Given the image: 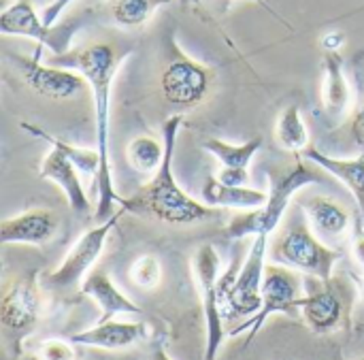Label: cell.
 Here are the masks:
<instances>
[{
    "label": "cell",
    "mask_w": 364,
    "mask_h": 360,
    "mask_svg": "<svg viewBox=\"0 0 364 360\" xmlns=\"http://www.w3.org/2000/svg\"><path fill=\"white\" fill-rule=\"evenodd\" d=\"M303 297V280L299 271L284 267V265H267L264 280H262V307L256 316L247 318L245 324L230 331L232 337L239 333H247L245 348L256 339V335L262 331L267 320L275 314H294L299 309V301Z\"/></svg>",
    "instance_id": "cell-5"
},
{
    "label": "cell",
    "mask_w": 364,
    "mask_h": 360,
    "mask_svg": "<svg viewBox=\"0 0 364 360\" xmlns=\"http://www.w3.org/2000/svg\"><path fill=\"white\" fill-rule=\"evenodd\" d=\"M299 312L303 314L307 327L320 335L337 331L343 322V301L331 284H322V288L303 295L299 301Z\"/></svg>",
    "instance_id": "cell-16"
},
{
    "label": "cell",
    "mask_w": 364,
    "mask_h": 360,
    "mask_svg": "<svg viewBox=\"0 0 364 360\" xmlns=\"http://www.w3.org/2000/svg\"><path fill=\"white\" fill-rule=\"evenodd\" d=\"M75 0H51L47 6H45V11H43V21H45V26H55L58 23V19H60V15L68 9V4H73Z\"/></svg>",
    "instance_id": "cell-31"
},
{
    "label": "cell",
    "mask_w": 364,
    "mask_h": 360,
    "mask_svg": "<svg viewBox=\"0 0 364 360\" xmlns=\"http://www.w3.org/2000/svg\"><path fill=\"white\" fill-rule=\"evenodd\" d=\"M38 314H41L38 271H28L4 290L0 301V322L4 331L19 342L36 327Z\"/></svg>",
    "instance_id": "cell-11"
},
{
    "label": "cell",
    "mask_w": 364,
    "mask_h": 360,
    "mask_svg": "<svg viewBox=\"0 0 364 360\" xmlns=\"http://www.w3.org/2000/svg\"><path fill=\"white\" fill-rule=\"evenodd\" d=\"M275 139L286 152H292V154H303L311 145L309 128L303 120L299 105H290L282 109L275 122Z\"/></svg>",
    "instance_id": "cell-23"
},
{
    "label": "cell",
    "mask_w": 364,
    "mask_h": 360,
    "mask_svg": "<svg viewBox=\"0 0 364 360\" xmlns=\"http://www.w3.org/2000/svg\"><path fill=\"white\" fill-rule=\"evenodd\" d=\"M79 23L73 19L62 26H45L43 15L34 11L28 0H17L0 13V32L4 36H26L38 43V47H49L55 55H64Z\"/></svg>",
    "instance_id": "cell-8"
},
{
    "label": "cell",
    "mask_w": 364,
    "mask_h": 360,
    "mask_svg": "<svg viewBox=\"0 0 364 360\" xmlns=\"http://www.w3.org/2000/svg\"><path fill=\"white\" fill-rule=\"evenodd\" d=\"M154 360H173V359L164 352V348H156V352H154Z\"/></svg>",
    "instance_id": "cell-34"
},
{
    "label": "cell",
    "mask_w": 364,
    "mask_h": 360,
    "mask_svg": "<svg viewBox=\"0 0 364 360\" xmlns=\"http://www.w3.org/2000/svg\"><path fill=\"white\" fill-rule=\"evenodd\" d=\"M215 177L222 181V184H228V186H247L250 184V173L247 169H232V166H222Z\"/></svg>",
    "instance_id": "cell-30"
},
{
    "label": "cell",
    "mask_w": 364,
    "mask_h": 360,
    "mask_svg": "<svg viewBox=\"0 0 364 360\" xmlns=\"http://www.w3.org/2000/svg\"><path fill=\"white\" fill-rule=\"evenodd\" d=\"M324 83H322V102L331 117H343L352 107V88L346 77L343 58L337 51L324 53Z\"/></svg>",
    "instance_id": "cell-20"
},
{
    "label": "cell",
    "mask_w": 364,
    "mask_h": 360,
    "mask_svg": "<svg viewBox=\"0 0 364 360\" xmlns=\"http://www.w3.org/2000/svg\"><path fill=\"white\" fill-rule=\"evenodd\" d=\"M303 158L343 181L356 198H364V152H360V156L356 158H335L324 154L316 145H309L303 152Z\"/></svg>",
    "instance_id": "cell-21"
},
{
    "label": "cell",
    "mask_w": 364,
    "mask_h": 360,
    "mask_svg": "<svg viewBox=\"0 0 364 360\" xmlns=\"http://www.w3.org/2000/svg\"><path fill=\"white\" fill-rule=\"evenodd\" d=\"M262 147V137L250 139L245 143H228L222 139H205L203 149L209 152L222 166H232V169H247L256 154Z\"/></svg>",
    "instance_id": "cell-24"
},
{
    "label": "cell",
    "mask_w": 364,
    "mask_h": 360,
    "mask_svg": "<svg viewBox=\"0 0 364 360\" xmlns=\"http://www.w3.org/2000/svg\"><path fill=\"white\" fill-rule=\"evenodd\" d=\"M203 203L213 209H260L269 201V192L250 186H228L215 175H209L200 190Z\"/></svg>",
    "instance_id": "cell-19"
},
{
    "label": "cell",
    "mask_w": 364,
    "mask_h": 360,
    "mask_svg": "<svg viewBox=\"0 0 364 360\" xmlns=\"http://www.w3.org/2000/svg\"><path fill=\"white\" fill-rule=\"evenodd\" d=\"M181 2H190V0H181Z\"/></svg>",
    "instance_id": "cell-35"
},
{
    "label": "cell",
    "mask_w": 364,
    "mask_h": 360,
    "mask_svg": "<svg viewBox=\"0 0 364 360\" xmlns=\"http://www.w3.org/2000/svg\"><path fill=\"white\" fill-rule=\"evenodd\" d=\"M147 333V327L143 322H96V327L75 333L68 339L77 346L98 348V350H126L141 342Z\"/></svg>",
    "instance_id": "cell-18"
},
{
    "label": "cell",
    "mask_w": 364,
    "mask_h": 360,
    "mask_svg": "<svg viewBox=\"0 0 364 360\" xmlns=\"http://www.w3.org/2000/svg\"><path fill=\"white\" fill-rule=\"evenodd\" d=\"M181 124H183L181 113L171 115L164 122L162 137L166 143V154H164L160 169L154 173V177L139 192H134L130 198H122L119 207H124L130 213L149 216V218H156L158 222L175 224V226L194 224V222L209 220V218L218 216V209H213V207L192 198L190 194H186L175 179L173 158H175L177 137H179Z\"/></svg>",
    "instance_id": "cell-2"
},
{
    "label": "cell",
    "mask_w": 364,
    "mask_h": 360,
    "mask_svg": "<svg viewBox=\"0 0 364 360\" xmlns=\"http://www.w3.org/2000/svg\"><path fill=\"white\" fill-rule=\"evenodd\" d=\"M38 53L41 49H36L34 58H26V55L11 58L30 90L51 100H66L77 96L85 88L87 81L81 73H73V68H64L58 64L51 66L41 64Z\"/></svg>",
    "instance_id": "cell-12"
},
{
    "label": "cell",
    "mask_w": 364,
    "mask_h": 360,
    "mask_svg": "<svg viewBox=\"0 0 364 360\" xmlns=\"http://www.w3.org/2000/svg\"><path fill=\"white\" fill-rule=\"evenodd\" d=\"M350 248L356 258V263L364 269V218L358 211L352 222V233H350Z\"/></svg>",
    "instance_id": "cell-29"
},
{
    "label": "cell",
    "mask_w": 364,
    "mask_h": 360,
    "mask_svg": "<svg viewBox=\"0 0 364 360\" xmlns=\"http://www.w3.org/2000/svg\"><path fill=\"white\" fill-rule=\"evenodd\" d=\"M164 154H166V143L149 134L134 137L126 147L128 164L143 175H154L160 169Z\"/></svg>",
    "instance_id": "cell-25"
},
{
    "label": "cell",
    "mask_w": 364,
    "mask_h": 360,
    "mask_svg": "<svg viewBox=\"0 0 364 360\" xmlns=\"http://www.w3.org/2000/svg\"><path fill=\"white\" fill-rule=\"evenodd\" d=\"M58 231V218L47 209H30L0 224V243L43 245Z\"/></svg>",
    "instance_id": "cell-15"
},
{
    "label": "cell",
    "mask_w": 364,
    "mask_h": 360,
    "mask_svg": "<svg viewBox=\"0 0 364 360\" xmlns=\"http://www.w3.org/2000/svg\"><path fill=\"white\" fill-rule=\"evenodd\" d=\"M130 280L134 286L143 288V290H154L160 280H162V265L156 256L145 254L141 258H136L130 267Z\"/></svg>",
    "instance_id": "cell-27"
},
{
    "label": "cell",
    "mask_w": 364,
    "mask_h": 360,
    "mask_svg": "<svg viewBox=\"0 0 364 360\" xmlns=\"http://www.w3.org/2000/svg\"><path fill=\"white\" fill-rule=\"evenodd\" d=\"M271 256L273 263L316 277L324 284H331L335 265L341 260V252L324 243L311 231L303 209L292 213L290 222L275 239Z\"/></svg>",
    "instance_id": "cell-4"
},
{
    "label": "cell",
    "mask_w": 364,
    "mask_h": 360,
    "mask_svg": "<svg viewBox=\"0 0 364 360\" xmlns=\"http://www.w3.org/2000/svg\"><path fill=\"white\" fill-rule=\"evenodd\" d=\"M38 359L41 360H75L73 342L64 339H47L38 346Z\"/></svg>",
    "instance_id": "cell-28"
},
{
    "label": "cell",
    "mask_w": 364,
    "mask_h": 360,
    "mask_svg": "<svg viewBox=\"0 0 364 360\" xmlns=\"http://www.w3.org/2000/svg\"><path fill=\"white\" fill-rule=\"evenodd\" d=\"M171 0H113L111 17L122 28H141L149 17Z\"/></svg>",
    "instance_id": "cell-26"
},
{
    "label": "cell",
    "mask_w": 364,
    "mask_h": 360,
    "mask_svg": "<svg viewBox=\"0 0 364 360\" xmlns=\"http://www.w3.org/2000/svg\"><path fill=\"white\" fill-rule=\"evenodd\" d=\"M124 213H128V211L124 207H119L109 220L98 222V226L83 233L77 239V243L73 245V250L64 256L60 267L49 275V284L55 286V288H68V286H75V284L83 282L85 275L96 265L98 256L102 254L111 231L115 228V224L119 222V218Z\"/></svg>",
    "instance_id": "cell-10"
},
{
    "label": "cell",
    "mask_w": 364,
    "mask_h": 360,
    "mask_svg": "<svg viewBox=\"0 0 364 360\" xmlns=\"http://www.w3.org/2000/svg\"><path fill=\"white\" fill-rule=\"evenodd\" d=\"M303 211L307 216V222L311 231L331 245H337L341 239L350 237L352 233V222L354 218L348 213V209L328 198V196H311L303 205Z\"/></svg>",
    "instance_id": "cell-13"
},
{
    "label": "cell",
    "mask_w": 364,
    "mask_h": 360,
    "mask_svg": "<svg viewBox=\"0 0 364 360\" xmlns=\"http://www.w3.org/2000/svg\"><path fill=\"white\" fill-rule=\"evenodd\" d=\"M211 79L213 73L209 66L192 60L179 47H173V53L160 75L162 96L173 107L192 109L209 94Z\"/></svg>",
    "instance_id": "cell-6"
},
{
    "label": "cell",
    "mask_w": 364,
    "mask_h": 360,
    "mask_svg": "<svg viewBox=\"0 0 364 360\" xmlns=\"http://www.w3.org/2000/svg\"><path fill=\"white\" fill-rule=\"evenodd\" d=\"M38 173H41V179L53 181V184H58L62 188V192H64V196H66L73 211L85 213V211L92 209L90 198H87V194H85V190L81 186V179H79L81 171L64 154H60L58 149L51 147L47 152V156L43 158Z\"/></svg>",
    "instance_id": "cell-17"
},
{
    "label": "cell",
    "mask_w": 364,
    "mask_h": 360,
    "mask_svg": "<svg viewBox=\"0 0 364 360\" xmlns=\"http://www.w3.org/2000/svg\"><path fill=\"white\" fill-rule=\"evenodd\" d=\"M350 137H352V141L360 147V152H364V102L363 107L354 113V117H352Z\"/></svg>",
    "instance_id": "cell-32"
},
{
    "label": "cell",
    "mask_w": 364,
    "mask_h": 360,
    "mask_svg": "<svg viewBox=\"0 0 364 360\" xmlns=\"http://www.w3.org/2000/svg\"><path fill=\"white\" fill-rule=\"evenodd\" d=\"M19 126H21V130L28 132L30 137H34V139H38V141H45L49 147H53V149H58L60 154H64L81 173H85V175H96V177H98L100 166H102V160H100L98 149H85V147L70 145V143H66V141H62V139L49 134L47 130H43V128H38V126H34V124H30V122H21Z\"/></svg>",
    "instance_id": "cell-22"
},
{
    "label": "cell",
    "mask_w": 364,
    "mask_h": 360,
    "mask_svg": "<svg viewBox=\"0 0 364 360\" xmlns=\"http://www.w3.org/2000/svg\"><path fill=\"white\" fill-rule=\"evenodd\" d=\"M194 277L198 284L200 301H203V314L207 324V348H205V360H215L218 352L224 344V316L218 303V282H220V254L211 243L200 245L194 252L192 258Z\"/></svg>",
    "instance_id": "cell-7"
},
{
    "label": "cell",
    "mask_w": 364,
    "mask_h": 360,
    "mask_svg": "<svg viewBox=\"0 0 364 360\" xmlns=\"http://www.w3.org/2000/svg\"><path fill=\"white\" fill-rule=\"evenodd\" d=\"M343 41H346V34L343 32H328V34L322 36V47L326 51H337L343 45Z\"/></svg>",
    "instance_id": "cell-33"
},
{
    "label": "cell",
    "mask_w": 364,
    "mask_h": 360,
    "mask_svg": "<svg viewBox=\"0 0 364 360\" xmlns=\"http://www.w3.org/2000/svg\"><path fill=\"white\" fill-rule=\"evenodd\" d=\"M267 250H269V235L254 237L250 254L245 256L241 271L232 290L228 292L226 305L222 309L224 320L235 318H252L262 307V280L267 269Z\"/></svg>",
    "instance_id": "cell-9"
},
{
    "label": "cell",
    "mask_w": 364,
    "mask_h": 360,
    "mask_svg": "<svg viewBox=\"0 0 364 360\" xmlns=\"http://www.w3.org/2000/svg\"><path fill=\"white\" fill-rule=\"evenodd\" d=\"M81 292L85 297H90L98 307H100V318L98 322H109L115 320L117 316H141L143 309L132 303L109 277L107 271L102 269H92L85 280L81 282Z\"/></svg>",
    "instance_id": "cell-14"
},
{
    "label": "cell",
    "mask_w": 364,
    "mask_h": 360,
    "mask_svg": "<svg viewBox=\"0 0 364 360\" xmlns=\"http://www.w3.org/2000/svg\"><path fill=\"white\" fill-rule=\"evenodd\" d=\"M322 181H324V177L320 175V171L311 169L303 158H296V162L286 171L271 173V177H269V184H271L269 201L264 203V207L237 213L224 231L226 239L239 241L245 237H258V235L275 233L277 226L282 224L286 211L290 209L294 194L307 186H316Z\"/></svg>",
    "instance_id": "cell-3"
},
{
    "label": "cell",
    "mask_w": 364,
    "mask_h": 360,
    "mask_svg": "<svg viewBox=\"0 0 364 360\" xmlns=\"http://www.w3.org/2000/svg\"><path fill=\"white\" fill-rule=\"evenodd\" d=\"M130 51H119L111 43H92L87 47L66 51L64 55H55L53 64L73 68L81 73L92 90L94 98V130H96V149L100 154L102 166L98 173V205L94 218L98 222L109 220L122 205V198L113 188V171L109 158V124H111V85Z\"/></svg>",
    "instance_id": "cell-1"
}]
</instances>
